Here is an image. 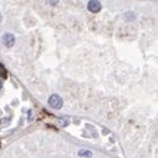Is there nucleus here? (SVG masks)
Here are the masks:
<instances>
[{
  "mask_svg": "<svg viewBox=\"0 0 158 158\" xmlns=\"http://www.w3.org/2000/svg\"><path fill=\"white\" fill-rule=\"evenodd\" d=\"M125 16H126V20H135V18H136V15H135L133 13H131V11L126 13Z\"/></svg>",
  "mask_w": 158,
  "mask_h": 158,
  "instance_id": "obj_6",
  "label": "nucleus"
},
{
  "mask_svg": "<svg viewBox=\"0 0 158 158\" xmlns=\"http://www.w3.org/2000/svg\"><path fill=\"white\" fill-rule=\"evenodd\" d=\"M78 156H80V157H86V158H91L92 157V152L90 149H80Z\"/></svg>",
  "mask_w": 158,
  "mask_h": 158,
  "instance_id": "obj_4",
  "label": "nucleus"
},
{
  "mask_svg": "<svg viewBox=\"0 0 158 158\" xmlns=\"http://www.w3.org/2000/svg\"><path fill=\"white\" fill-rule=\"evenodd\" d=\"M49 106L51 107V108H54V110H60L61 107H62V105H64V101H62V98L59 96V95H56V94H54V95H51L50 97H49Z\"/></svg>",
  "mask_w": 158,
  "mask_h": 158,
  "instance_id": "obj_1",
  "label": "nucleus"
},
{
  "mask_svg": "<svg viewBox=\"0 0 158 158\" xmlns=\"http://www.w3.org/2000/svg\"><path fill=\"white\" fill-rule=\"evenodd\" d=\"M102 5L98 0H90L89 4H87V9L91 11V13H98L101 10Z\"/></svg>",
  "mask_w": 158,
  "mask_h": 158,
  "instance_id": "obj_3",
  "label": "nucleus"
},
{
  "mask_svg": "<svg viewBox=\"0 0 158 158\" xmlns=\"http://www.w3.org/2000/svg\"><path fill=\"white\" fill-rule=\"evenodd\" d=\"M2 86H3V85H2V81H0V90H2Z\"/></svg>",
  "mask_w": 158,
  "mask_h": 158,
  "instance_id": "obj_8",
  "label": "nucleus"
},
{
  "mask_svg": "<svg viewBox=\"0 0 158 158\" xmlns=\"http://www.w3.org/2000/svg\"><path fill=\"white\" fill-rule=\"evenodd\" d=\"M2 41H3V44H4L5 48H9L10 49V48H13L15 45V36L13 34H10V32H6V34L3 35Z\"/></svg>",
  "mask_w": 158,
  "mask_h": 158,
  "instance_id": "obj_2",
  "label": "nucleus"
},
{
  "mask_svg": "<svg viewBox=\"0 0 158 158\" xmlns=\"http://www.w3.org/2000/svg\"><path fill=\"white\" fill-rule=\"evenodd\" d=\"M60 0H46V3L50 5V6H56L59 4Z\"/></svg>",
  "mask_w": 158,
  "mask_h": 158,
  "instance_id": "obj_7",
  "label": "nucleus"
},
{
  "mask_svg": "<svg viewBox=\"0 0 158 158\" xmlns=\"http://www.w3.org/2000/svg\"><path fill=\"white\" fill-rule=\"evenodd\" d=\"M0 76H3L4 78L8 76V73H6V70H5V67H4L2 64H0Z\"/></svg>",
  "mask_w": 158,
  "mask_h": 158,
  "instance_id": "obj_5",
  "label": "nucleus"
}]
</instances>
